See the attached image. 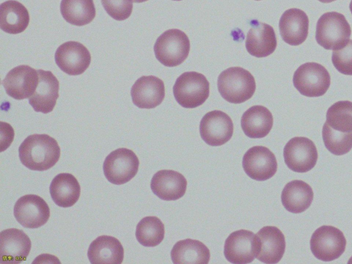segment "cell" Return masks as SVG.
Returning <instances> with one entry per match:
<instances>
[{
  "label": "cell",
  "instance_id": "29",
  "mask_svg": "<svg viewBox=\"0 0 352 264\" xmlns=\"http://www.w3.org/2000/svg\"><path fill=\"white\" fill-rule=\"evenodd\" d=\"M60 10L67 22L77 26L89 23L96 16L93 0H62Z\"/></svg>",
  "mask_w": 352,
  "mask_h": 264
},
{
  "label": "cell",
  "instance_id": "36",
  "mask_svg": "<svg viewBox=\"0 0 352 264\" xmlns=\"http://www.w3.org/2000/svg\"><path fill=\"white\" fill-rule=\"evenodd\" d=\"M148 0H133V2L135 3H142V2H145Z\"/></svg>",
  "mask_w": 352,
  "mask_h": 264
},
{
  "label": "cell",
  "instance_id": "19",
  "mask_svg": "<svg viewBox=\"0 0 352 264\" xmlns=\"http://www.w3.org/2000/svg\"><path fill=\"white\" fill-rule=\"evenodd\" d=\"M250 25L245 40V47L248 53L257 58L272 54L277 45L273 28L256 20L252 21Z\"/></svg>",
  "mask_w": 352,
  "mask_h": 264
},
{
  "label": "cell",
  "instance_id": "1",
  "mask_svg": "<svg viewBox=\"0 0 352 264\" xmlns=\"http://www.w3.org/2000/svg\"><path fill=\"white\" fill-rule=\"evenodd\" d=\"M60 155V148L57 141L47 134L30 135L19 148L22 164L32 170L50 169L56 164Z\"/></svg>",
  "mask_w": 352,
  "mask_h": 264
},
{
  "label": "cell",
  "instance_id": "33",
  "mask_svg": "<svg viewBox=\"0 0 352 264\" xmlns=\"http://www.w3.org/2000/svg\"><path fill=\"white\" fill-rule=\"evenodd\" d=\"M107 13L117 21L128 19L133 10V0H101Z\"/></svg>",
  "mask_w": 352,
  "mask_h": 264
},
{
  "label": "cell",
  "instance_id": "28",
  "mask_svg": "<svg viewBox=\"0 0 352 264\" xmlns=\"http://www.w3.org/2000/svg\"><path fill=\"white\" fill-rule=\"evenodd\" d=\"M170 257L175 264H207L210 253L209 249L201 241L186 239L177 242L171 250Z\"/></svg>",
  "mask_w": 352,
  "mask_h": 264
},
{
  "label": "cell",
  "instance_id": "2",
  "mask_svg": "<svg viewBox=\"0 0 352 264\" xmlns=\"http://www.w3.org/2000/svg\"><path fill=\"white\" fill-rule=\"evenodd\" d=\"M217 87L226 101L240 104L252 97L256 90V82L250 72L242 67H232L219 74Z\"/></svg>",
  "mask_w": 352,
  "mask_h": 264
},
{
  "label": "cell",
  "instance_id": "3",
  "mask_svg": "<svg viewBox=\"0 0 352 264\" xmlns=\"http://www.w3.org/2000/svg\"><path fill=\"white\" fill-rule=\"evenodd\" d=\"M351 33L350 25L342 14L329 12L317 22L316 40L325 50H338L348 43Z\"/></svg>",
  "mask_w": 352,
  "mask_h": 264
},
{
  "label": "cell",
  "instance_id": "22",
  "mask_svg": "<svg viewBox=\"0 0 352 264\" xmlns=\"http://www.w3.org/2000/svg\"><path fill=\"white\" fill-rule=\"evenodd\" d=\"M256 235L258 241L256 258L267 264L279 262L285 250V239L283 232L275 226H265Z\"/></svg>",
  "mask_w": 352,
  "mask_h": 264
},
{
  "label": "cell",
  "instance_id": "18",
  "mask_svg": "<svg viewBox=\"0 0 352 264\" xmlns=\"http://www.w3.org/2000/svg\"><path fill=\"white\" fill-rule=\"evenodd\" d=\"M38 82L29 102L36 112L48 113L54 109L59 96V82L50 71L38 69Z\"/></svg>",
  "mask_w": 352,
  "mask_h": 264
},
{
  "label": "cell",
  "instance_id": "15",
  "mask_svg": "<svg viewBox=\"0 0 352 264\" xmlns=\"http://www.w3.org/2000/svg\"><path fill=\"white\" fill-rule=\"evenodd\" d=\"M38 82V71L22 65L12 69L2 81L6 94L16 100L30 98Z\"/></svg>",
  "mask_w": 352,
  "mask_h": 264
},
{
  "label": "cell",
  "instance_id": "12",
  "mask_svg": "<svg viewBox=\"0 0 352 264\" xmlns=\"http://www.w3.org/2000/svg\"><path fill=\"white\" fill-rule=\"evenodd\" d=\"M14 215L25 228H37L47 223L50 218V208L45 201L36 195H25L14 204Z\"/></svg>",
  "mask_w": 352,
  "mask_h": 264
},
{
  "label": "cell",
  "instance_id": "35",
  "mask_svg": "<svg viewBox=\"0 0 352 264\" xmlns=\"http://www.w3.org/2000/svg\"><path fill=\"white\" fill-rule=\"evenodd\" d=\"M319 1L322 2V3H331V2H333L336 0H318Z\"/></svg>",
  "mask_w": 352,
  "mask_h": 264
},
{
  "label": "cell",
  "instance_id": "24",
  "mask_svg": "<svg viewBox=\"0 0 352 264\" xmlns=\"http://www.w3.org/2000/svg\"><path fill=\"white\" fill-rule=\"evenodd\" d=\"M241 126L248 137L262 138L271 131L273 126V116L265 107L254 105L243 113L241 119Z\"/></svg>",
  "mask_w": 352,
  "mask_h": 264
},
{
  "label": "cell",
  "instance_id": "17",
  "mask_svg": "<svg viewBox=\"0 0 352 264\" xmlns=\"http://www.w3.org/2000/svg\"><path fill=\"white\" fill-rule=\"evenodd\" d=\"M133 104L141 109H153L160 105L165 96L164 82L154 76L138 78L131 89Z\"/></svg>",
  "mask_w": 352,
  "mask_h": 264
},
{
  "label": "cell",
  "instance_id": "5",
  "mask_svg": "<svg viewBox=\"0 0 352 264\" xmlns=\"http://www.w3.org/2000/svg\"><path fill=\"white\" fill-rule=\"evenodd\" d=\"M190 48L188 36L178 29H170L162 33L154 45L156 58L164 66L175 67L188 57Z\"/></svg>",
  "mask_w": 352,
  "mask_h": 264
},
{
  "label": "cell",
  "instance_id": "38",
  "mask_svg": "<svg viewBox=\"0 0 352 264\" xmlns=\"http://www.w3.org/2000/svg\"><path fill=\"white\" fill-rule=\"evenodd\" d=\"M352 263V256L350 258L349 261H348V263Z\"/></svg>",
  "mask_w": 352,
  "mask_h": 264
},
{
  "label": "cell",
  "instance_id": "11",
  "mask_svg": "<svg viewBox=\"0 0 352 264\" xmlns=\"http://www.w3.org/2000/svg\"><path fill=\"white\" fill-rule=\"evenodd\" d=\"M233 123L226 113L214 110L202 118L199 132L202 140L212 146H221L228 142L233 134Z\"/></svg>",
  "mask_w": 352,
  "mask_h": 264
},
{
  "label": "cell",
  "instance_id": "10",
  "mask_svg": "<svg viewBox=\"0 0 352 264\" xmlns=\"http://www.w3.org/2000/svg\"><path fill=\"white\" fill-rule=\"evenodd\" d=\"M223 253L226 258L232 263H250L258 253V238L249 230L234 231L226 239Z\"/></svg>",
  "mask_w": 352,
  "mask_h": 264
},
{
  "label": "cell",
  "instance_id": "21",
  "mask_svg": "<svg viewBox=\"0 0 352 264\" xmlns=\"http://www.w3.org/2000/svg\"><path fill=\"white\" fill-rule=\"evenodd\" d=\"M186 188L187 181L184 176L173 170L157 171L151 182L153 192L165 201H173L182 197Z\"/></svg>",
  "mask_w": 352,
  "mask_h": 264
},
{
  "label": "cell",
  "instance_id": "8",
  "mask_svg": "<svg viewBox=\"0 0 352 264\" xmlns=\"http://www.w3.org/2000/svg\"><path fill=\"white\" fill-rule=\"evenodd\" d=\"M139 164V160L133 151L121 148L111 152L106 157L103 163V171L109 182L121 185L135 176Z\"/></svg>",
  "mask_w": 352,
  "mask_h": 264
},
{
  "label": "cell",
  "instance_id": "40",
  "mask_svg": "<svg viewBox=\"0 0 352 264\" xmlns=\"http://www.w3.org/2000/svg\"><path fill=\"white\" fill-rule=\"evenodd\" d=\"M256 1H260V0H256Z\"/></svg>",
  "mask_w": 352,
  "mask_h": 264
},
{
  "label": "cell",
  "instance_id": "9",
  "mask_svg": "<svg viewBox=\"0 0 352 264\" xmlns=\"http://www.w3.org/2000/svg\"><path fill=\"white\" fill-rule=\"evenodd\" d=\"M284 160L287 167L297 173H306L316 164L318 151L312 140L305 137L289 140L283 149Z\"/></svg>",
  "mask_w": 352,
  "mask_h": 264
},
{
  "label": "cell",
  "instance_id": "39",
  "mask_svg": "<svg viewBox=\"0 0 352 264\" xmlns=\"http://www.w3.org/2000/svg\"><path fill=\"white\" fill-rule=\"evenodd\" d=\"M173 1H181V0H173Z\"/></svg>",
  "mask_w": 352,
  "mask_h": 264
},
{
  "label": "cell",
  "instance_id": "26",
  "mask_svg": "<svg viewBox=\"0 0 352 264\" xmlns=\"http://www.w3.org/2000/svg\"><path fill=\"white\" fill-rule=\"evenodd\" d=\"M50 192L54 202L58 206H74L80 195V186L76 178L70 173H60L55 176L50 186Z\"/></svg>",
  "mask_w": 352,
  "mask_h": 264
},
{
  "label": "cell",
  "instance_id": "4",
  "mask_svg": "<svg viewBox=\"0 0 352 264\" xmlns=\"http://www.w3.org/2000/svg\"><path fill=\"white\" fill-rule=\"evenodd\" d=\"M173 95L182 107L196 108L205 102L210 94V84L202 74L186 72L182 74L173 86Z\"/></svg>",
  "mask_w": 352,
  "mask_h": 264
},
{
  "label": "cell",
  "instance_id": "16",
  "mask_svg": "<svg viewBox=\"0 0 352 264\" xmlns=\"http://www.w3.org/2000/svg\"><path fill=\"white\" fill-rule=\"evenodd\" d=\"M0 263L18 264L26 260L30 250L31 241L21 230L9 228L0 234Z\"/></svg>",
  "mask_w": 352,
  "mask_h": 264
},
{
  "label": "cell",
  "instance_id": "34",
  "mask_svg": "<svg viewBox=\"0 0 352 264\" xmlns=\"http://www.w3.org/2000/svg\"><path fill=\"white\" fill-rule=\"evenodd\" d=\"M332 63L342 74L352 76V40L342 49L333 50Z\"/></svg>",
  "mask_w": 352,
  "mask_h": 264
},
{
  "label": "cell",
  "instance_id": "6",
  "mask_svg": "<svg viewBox=\"0 0 352 264\" xmlns=\"http://www.w3.org/2000/svg\"><path fill=\"white\" fill-rule=\"evenodd\" d=\"M331 83L330 75L322 65L309 62L300 65L294 72L293 84L302 95L307 97L323 96Z\"/></svg>",
  "mask_w": 352,
  "mask_h": 264
},
{
  "label": "cell",
  "instance_id": "30",
  "mask_svg": "<svg viewBox=\"0 0 352 264\" xmlns=\"http://www.w3.org/2000/svg\"><path fill=\"white\" fill-rule=\"evenodd\" d=\"M164 226L157 217L148 216L142 219L136 226L138 241L145 247L159 245L164 237Z\"/></svg>",
  "mask_w": 352,
  "mask_h": 264
},
{
  "label": "cell",
  "instance_id": "7",
  "mask_svg": "<svg viewBox=\"0 0 352 264\" xmlns=\"http://www.w3.org/2000/svg\"><path fill=\"white\" fill-rule=\"evenodd\" d=\"M346 244L342 232L331 226H322L317 228L310 239L313 254L323 261L338 258L344 253Z\"/></svg>",
  "mask_w": 352,
  "mask_h": 264
},
{
  "label": "cell",
  "instance_id": "13",
  "mask_svg": "<svg viewBox=\"0 0 352 264\" xmlns=\"http://www.w3.org/2000/svg\"><path fill=\"white\" fill-rule=\"evenodd\" d=\"M245 173L256 181H265L275 175L277 162L274 154L267 147L255 146L249 148L243 157Z\"/></svg>",
  "mask_w": 352,
  "mask_h": 264
},
{
  "label": "cell",
  "instance_id": "31",
  "mask_svg": "<svg viewBox=\"0 0 352 264\" xmlns=\"http://www.w3.org/2000/svg\"><path fill=\"white\" fill-rule=\"evenodd\" d=\"M326 122L333 129L352 132V102L338 101L327 110Z\"/></svg>",
  "mask_w": 352,
  "mask_h": 264
},
{
  "label": "cell",
  "instance_id": "20",
  "mask_svg": "<svg viewBox=\"0 0 352 264\" xmlns=\"http://www.w3.org/2000/svg\"><path fill=\"white\" fill-rule=\"evenodd\" d=\"M279 31L283 40L287 44L298 45L302 43L309 32L307 14L298 8L287 10L280 19Z\"/></svg>",
  "mask_w": 352,
  "mask_h": 264
},
{
  "label": "cell",
  "instance_id": "14",
  "mask_svg": "<svg viewBox=\"0 0 352 264\" xmlns=\"http://www.w3.org/2000/svg\"><path fill=\"white\" fill-rule=\"evenodd\" d=\"M55 61L58 67L71 76L82 74L91 63L87 48L77 41H67L60 45L55 52Z\"/></svg>",
  "mask_w": 352,
  "mask_h": 264
},
{
  "label": "cell",
  "instance_id": "27",
  "mask_svg": "<svg viewBox=\"0 0 352 264\" xmlns=\"http://www.w3.org/2000/svg\"><path fill=\"white\" fill-rule=\"evenodd\" d=\"M30 22L27 8L20 2L8 0L0 6V27L6 33L16 34L23 32Z\"/></svg>",
  "mask_w": 352,
  "mask_h": 264
},
{
  "label": "cell",
  "instance_id": "25",
  "mask_svg": "<svg viewBox=\"0 0 352 264\" xmlns=\"http://www.w3.org/2000/svg\"><path fill=\"white\" fill-rule=\"evenodd\" d=\"M314 192L311 187L302 180L288 182L281 193V201L285 208L292 213H301L311 204Z\"/></svg>",
  "mask_w": 352,
  "mask_h": 264
},
{
  "label": "cell",
  "instance_id": "23",
  "mask_svg": "<svg viewBox=\"0 0 352 264\" xmlns=\"http://www.w3.org/2000/svg\"><path fill=\"white\" fill-rule=\"evenodd\" d=\"M87 256L93 264H120L124 258V248L116 238L102 235L91 243Z\"/></svg>",
  "mask_w": 352,
  "mask_h": 264
},
{
  "label": "cell",
  "instance_id": "32",
  "mask_svg": "<svg viewBox=\"0 0 352 264\" xmlns=\"http://www.w3.org/2000/svg\"><path fill=\"white\" fill-rule=\"evenodd\" d=\"M326 148L332 154L342 155L352 148V132L344 133L332 129L326 122L322 131Z\"/></svg>",
  "mask_w": 352,
  "mask_h": 264
},
{
  "label": "cell",
  "instance_id": "37",
  "mask_svg": "<svg viewBox=\"0 0 352 264\" xmlns=\"http://www.w3.org/2000/svg\"><path fill=\"white\" fill-rule=\"evenodd\" d=\"M349 9H350V11L352 14V0L351 1L350 3H349Z\"/></svg>",
  "mask_w": 352,
  "mask_h": 264
}]
</instances>
